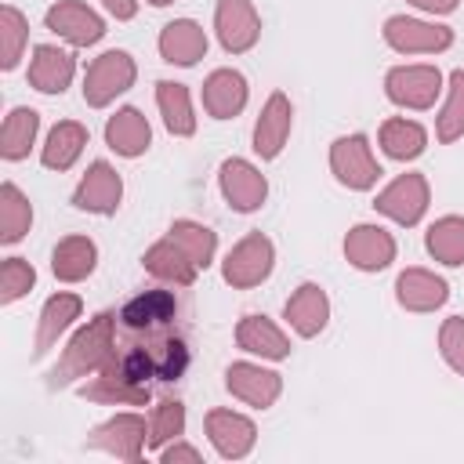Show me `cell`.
I'll return each instance as SVG.
<instances>
[{"label":"cell","instance_id":"6da1fadb","mask_svg":"<svg viewBox=\"0 0 464 464\" xmlns=\"http://www.w3.org/2000/svg\"><path fill=\"white\" fill-rule=\"evenodd\" d=\"M120 337L123 348H138L156 362L160 381H178L188 366V344L181 334V301L170 290H145L123 304Z\"/></svg>","mask_w":464,"mask_h":464},{"label":"cell","instance_id":"7a4b0ae2","mask_svg":"<svg viewBox=\"0 0 464 464\" xmlns=\"http://www.w3.org/2000/svg\"><path fill=\"white\" fill-rule=\"evenodd\" d=\"M109 319L112 315H98L83 334H76V341L69 344L62 366H54L51 384H65V381H72V373H80L87 366H98L109 355Z\"/></svg>","mask_w":464,"mask_h":464},{"label":"cell","instance_id":"3957f363","mask_svg":"<svg viewBox=\"0 0 464 464\" xmlns=\"http://www.w3.org/2000/svg\"><path fill=\"white\" fill-rule=\"evenodd\" d=\"M127 83H130V62H127V54L109 51V54H102V58L91 65L83 94H87L91 105H105V102H109L116 91H123Z\"/></svg>","mask_w":464,"mask_h":464},{"label":"cell","instance_id":"277c9868","mask_svg":"<svg viewBox=\"0 0 464 464\" xmlns=\"http://www.w3.org/2000/svg\"><path fill=\"white\" fill-rule=\"evenodd\" d=\"M72 76V58L58 47H36L33 51V62H29V83L44 94H54V91H65Z\"/></svg>","mask_w":464,"mask_h":464},{"label":"cell","instance_id":"5b68a950","mask_svg":"<svg viewBox=\"0 0 464 464\" xmlns=\"http://www.w3.org/2000/svg\"><path fill=\"white\" fill-rule=\"evenodd\" d=\"M47 29L62 33L72 44H91V40L102 36V22L87 7H80V4H58V7H51L47 11Z\"/></svg>","mask_w":464,"mask_h":464},{"label":"cell","instance_id":"8992f818","mask_svg":"<svg viewBox=\"0 0 464 464\" xmlns=\"http://www.w3.org/2000/svg\"><path fill=\"white\" fill-rule=\"evenodd\" d=\"M116 199H120V178L105 163H94L91 174L83 178L80 192H76V207H83V210H112Z\"/></svg>","mask_w":464,"mask_h":464},{"label":"cell","instance_id":"52a82bcc","mask_svg":"<svg viewBox=\"0 0 464 464\" xmlns=\"http://www.w3.org/2000/svg\"><path fill=\"white\" fill-rule=\"evenodd\" d=\"M36 112L33 109H11L7 120H4V130H0V152L4 160H22L29 156V145L36 138Z\"/></svg>","mask_w":464,"mask_h":464},{"label":"cell","instance_id":"ba28073f","mask_svg":"<svg viewBox=\"0 0 464 464\" xmlns=\"http://www.w3.org/2000/svg\"><path fill=\"white\" fill-rule=\"evenodd\" d=\"M29 221H33L29 199L11 181H4V188H0V239L4 243H18L29 232Z\"/></svg>","mask_w":464,"mask_h":464},{"label":"cell","instance_id":"9c48e42d","mask_svg":"<svg viewBox=\"0 0 464 464\" xmlns=\"http://www.w3.org/2000/svg\"><path fill=\"white\" fill-rule=\"evenodd\" d=\"M268 243L265 239H246L232 257H228V265H225V276L232 279V283H254V279H261L265 272H268Z\"/></svg>","mask_w":464,"mask_h":464},{"label":"cell","instance_id":"30bf717a","mask_svg":"<svg viewBox=\"0 0 464 464\" xmlns=\"http://www.w3.org/2000/svg\"><path fill=\"white\" fill-rule=\"evenodd\" d=\"M76 312H80V301L72 297V294H58V297H51L47 301V308H44V319H40V337H36V355H44L47 348H51V341L69 326V319H76Z\"/></svg>","mask_w":464,"mask_h":464},{"label":"cell","instance_id":"8fae6325","mask_svg":"<svg viewBox=\"0 0 464 464\" xmlns=\"http://www.w3.org/2000/svg\"><path fill=\"white\" fill-rule=\"evenodd\" d=\"M439 76L431 69H406V72H392V98L410 102V105H428L435 98Z\"/></svg>","mask_w":464,"mask_h":464},{"label":"cell","instance_id":"7c38bea8","mask_svg":"<svg viewBox=\"0 0 464 464\" xmlns=\"http://www.w3.org/2000/svg\"><path fill=\"white\" fill-rule=\"evenodd\" d=\"M334 163H337V170H341V178H344L348 185H370V181H373V174H377V170H373V163H370V156H366L362 138L337 141Z\"/></svg>","mask_w":464,"mask_h":464},{"label":"cell","instance_id":"4fadbf2b","mask_svg":"<svg viewBox=\"0 0 464 464\" xmlns=\"http://www.w3.org/2000/svg\"><path fill=\"white\" fill-rule=\"evenodd\" d=\"M109 145L120 149L123 156L141 152V149L149 145V127H145V120H141L134 109H123V112L109 123Z\"/></svg>","mask_w":464,"mask_h":464},{"label":"cell","instance_id":"5bb4252c","mask_svg":"<svg viewBox=\"0 0 464 464\" xmlns=\"http://www.w3.org/2000/svg\"><path fill=\"white\" fill-rule=\"evenodd\" d=\"M83 138H87V134H83V127H76V123H58V127L51 130L47 145H44V163H47V167L65 170V167L80 156Z\"/></svg>","mask_w":464,"mask_h":464},{"label":"cell","instance_id":"9a60e30c","mask_svg":"<svg viewBox=\"0 0 464 464\" xmlns=\"http://www.w3.org/2000/svg\"><path fill=\"white\" fill-rule=\"evenodd\" d=\"M225 192L232 196V203H236L239 210H250V207L261 203L265 181H261L246 163H228V167H225Z\"/></svg>","mask_w":464,"mask_h":464},{"label":"cell","instance_id":"2e32d148","mask_svg":"<svg viewBox=\"0 0 464 464\" xmlns=\"http://www.w3.org/2000/svg\"><path fill=\"white\" fill-rule=\"evenodd\" d=\"M94 268V246L87 239H65L54 250V276L58 279H83Z\"/></svg>","mask_w":464,"mask_h":464},{"label":"cell","instance_id":"e0dca14e","mask_svg":"<svg viewBox=\"0 0 464 464\" xmlns=\"http://www.w3.org/2000/svg\"><path fill=\"white\" fill-rule=\"evenodd\" d=\"M381 207L388 214H395L399 221H413L424 207V185L417 178H402L399 185H392L384 196H381Z\"/></svg>","mask_w":464,"mask_h":464},{"label":"cell","instance_id":"ac0fdd59","mask_svg":"<svg viewBox=\"0 0 464 464\" xmlns=\"http://www.w3.org/2000/svg\"><path fill=\"white\" fill-rule=\"evenodd\" d=\"M348 254L362 268H381L392 257V243H388V236H381V228H355V236L348 243Z\"/></svg>","mask_w":464,"mask_h":464},{"label":"cell","instance_id":"d6986e66","mask_svg":"<svg viewBox=\"0 0 464 464\" xmlns=\"http://www.w3.org/2000/svg\"><path fill=\"white\" fill-rule=\"evenodd\" d=\"M203 47H207V44H203V33H199L192 22H178V25H170L167 36H163V54H167L170 62H181V65L196 62Z\"/></svg>","mask_w":464,"mask_h":464},{"label":"cell","instance_id":"ffe728a7","mask_svg":"<svg viewBox=\"0 0 464 464\" xmlns=\"http://www.w3.org/2000/svg\"><path fill=\"white\" fill-rule=\"evenodd\" d=\"M286 123H290V109H286V102L276 94V98L268 102L261 123H257V152L276 156V152H279V141H283V134H286Z\"/></svg>","mask_w":464,"mask_h":464},{"label":"cell","instance_id":"44dd1931","mask_svg":"<svg viewBox=\"0 0 464 464\" xmlns=\"http://www.w3.org/2000/svg\"><path fill=\"white\" fill-rule=\"evenodd\" d=\"M221 40L236 51L254 40V18H250V7L243 0H225L221 4Z\"/></svg>","mask_w":464,"mask_h":464},{"label":"cell","instance_id":"7402d4cb","mask_svg":"<svg viewBox=\"0 0 464 464\" xmlns=\"http://www.w3.org/2000/svg\"><path fill=\"white\" fill-rule=\"evenodd\" d=\"M286 315L297 323L301 334H315L323 326V315H326V301L315 286H301V294L286 304Z\"/></svg>","mask_w":464,"mask_h":464},{"label":"cell","instance_id":"603a6c76","mask_svg":"<svg viewBox=\"0 0 464 464\" xmlns=\"http://www.w3.org/2000/svg\"><path fill=\"white\" fill-rule=\"evenodd\" d=\"M207 105L218 112V116H228L243 105V80L236 72H218L207 87Z\"/></svg>","mask_w":464,"mask_h":464},{"label":"cell","instance_id":"cb8c5ba5","mask_svg":"<svg viewBox=\"0 0 464 464\" xmlns=\"http://www.w3.org/2000/svg\"><path fill=\"white\" fill-rule=\"evenodd\" d=\"M0 36H4L0 65L4 69H14L18 65V54H22V44H25V18L14 7H4L0 11Z\"/></svg>","mask_w":464,"mask_h":464},{"label":"cell","instance_id":"d4e9b609","mask_svg":"<svg viewBox=\"0 0 464 464\" xmlns=\"http://www.w3.org/2000/svg\"><path fill=\"white\" fill-rule=\"evenodd\" d=\"M399 290H402V301L413 304V308H428V304H439L446 297V286L424 272H410L399 279Z\"/></svg>","mask_w":464,"mask_h":464},{"label":"cell","instance_id":"484cf974","mask_svg":"<svg viewBox=\"0 0 464 464\" xmlns=\"http://www.w3.org/2000/svg\"><path fill=\"white\" fill-rule=\"evenodd\" d=\"M228 388H236L239 395H246L250 402H268L276 395V377L272 373H257L250 366H236L228 373Z\"/></svg>","mask_w":464,"mask_h":464},{"label":"cell","instance_id":"4316f807","mask_svg":"<svg viewBox=\"0 0 464 464\" xmlns=\"http://www.w3.org/2000/svg\"><path fill=\"white\" fill-rule=\"evenodd\" d=\"M388 36L399 47H442L450 40L446 29H428V25H417V22H392Z\"/></svg>","mask_w":464,"mask_h":464},{"label":"cell","instance_id":"83f0119b","mask_svg":"<svg viewBox=\"0 0 464 464\" xmlns=\"http://www.w3.org/2000/svg\"><path fill=\"white\" fill-rule=\"evenodd\" d=\"M210 431L218 439V446L225 453H243L250 446V424L239 420V417H228V413H214L210 417Z\"/></svg>","mask_w":464,"mask_h":464},{"label":"cell","instance_id":"f1b7e54d","mask_svg":"<svg viewBox=\"0 0 464 464\" xmlns=\"http://www.w3.org/2000/svg\"><path fill=\"white\" fill-rule=\"evenodd\" d=\"M428 246H431L442 261L460 265V261H464V225H460V221H442L439 228H431Z\"/></svg>","mask_w":464,"mask_h":464},{"label":"cell","instance_id":"f546056e","mask_svg":"<svg viewBox=\"0 0 464 464\" xmlns=\"http://www.w3.org/2000/svg\"><path fill=\"white\" fill-rule=\"evenodd\" d=\"M33 268H29V261H22V257H7L4 261V268H0V301L4 304H11L14 297H22L29 286H33Z\"/></svg>","mask_w":464,"mask_h":464},{"label":"cell","instance_id":"4dcf8cb0","mask_svg":"<svg viewBox=\"0 0 464 464\" xmlns=\"http://www.w3.org/2000/svg\"><path fill=\"white\" fill-rule=\"evenodd\" d=\"M239 341H243L250 352H265V355H283V352H286L283 337H279L265 319H246L243 330H239Z\"/></svg>","mask_w":464,"mask_h":464},{"label":"cell","instance_id":"1f68e13d","mask_svg":"<svg viewBox=\"0 0 464 464\" xmlns=\"http://www.w3.org/2000/svg\"><path fill=\"white\" fill-rule=\"evenodd\" d=\"M160 102H163V112H167V123L170 130H192V120H188V105H185V91L178 83H160Z\"/></svg>","mask_w":464,"mask_h":464},{"label":"cell","instance_id":"d6a6232c","mask_svg":"<svg viewBox=\"0 0 464 464\" xmlns=\"http://www.w3.org/2000/svg\"><path fill=\"white\" fill-rule=\"evenodd\" d=\"M384 145H388L392 156H413V152H420L424 134L413 123H388L384 127Z\"/></svg>","mask_w":464,"mask_h":464},{"label":"cell","instance_id":"836d02e7","mask_svg":"<svg viewBox=\"0 0 464 464\" xmlns=\"http://www.w3.org/2000/svg\"><path fill=\"white\" fill-rule=\"evenodd\" d=\"M464 127V72H453V102L442 116V138H453Z\"/></svg>","mask_w":464,"mask_h":464},{"label":"cell","instance_id":"e575fe53","mask_svg":"<svg viewBox=\"0 0 464 464\" xmlns=\"http://www.w3.org/2000/svg\"><path fill=\"white\" fill-rule=\"evenodd\" d=\"M181 428V406L178 402H163V410H160V420H156V435H152V442H163L167 435H174Z\"/></svg>","mask_w":464,"mask_h":464},{"label":"cell","instance_id":"d590c367","mask_svg":"<svg viewBox=\"0 0 464 464\" xmlns=\"http://www.w3.org/2000/svg\"><path fill=\"white\" fill-rule=\"evenodd\" d=\"M446 352L457 366H464V326L460 323H450L446 326Z\"/></svg>","mask_w":464,"mask_h":464},{"label":"cell","instance_id":"8d00e7d4","mask_svg":"<svg viewBox=\"0 0 464 464\" xmlns=\"http://www.w3.org/2000/svg\"><path fill=\"white\" fill-rule=\"evenodd\" d=\"M105 4H109V11H116L120 18H127V14L134 11V7H130V0H105Z\"/></svg>","mask_w":464,"mask_h":464},{"label":"cell","instance_id":"74e56055","mask_svg":"<svg viewBox=\"0 0 464 464\" xmlns=\"http://www.w3.org/2000/svg\"><path fill=\"white\" fill-rule=\"evenodd\" d=\"M417 4H424V7H453V0H417Z\"/></svg>","mask_w":464,"mask_h":464},{"label":"cell","instance_id":"f35d334b","mask_svg":"<svg viewBox=\"0 0 464 464\" xmlns=\"http://www.w3.org/2000/svg\"><path fill=\"white\" fill-rule=\"evenodd\" d=\"M152 4H167V0H152Z\"/></svg>","mask_w":464,"mask_h":464}]
</instances>
